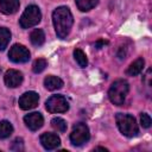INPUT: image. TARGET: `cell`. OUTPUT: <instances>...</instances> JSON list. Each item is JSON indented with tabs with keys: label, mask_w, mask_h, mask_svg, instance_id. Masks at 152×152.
Masks as SVG:
<instances>
[{
	"label": "cell",
	"mask_w": 152,
	"mask_h": 152,
	"mask_svg": "<svg viewBox=\"0 0 152 152\" xmlns=\"http://www.w3.org/2000/svg\"><path fill=\"white\" fill-rule=\"evenodd\" d=\"M52 21H53L56 34L63 39L70 33L74 19H72V14H71L70 10L65 6H61L53 11Z\"/></svg>",
	"instance_id": "cell-1"
},
{
	"label": "cell",
	"mask_w": 152,
	"mask_h": 152,
	"mask_svg": "<svg viewBox=\"0 0 152 152\" xmlns=\"http://www.w3.org/2000/svg\"><path fill=\"white\" fill-rule=\"evenodd\" d=\"M128 90H129V86H128L127 81L118 80L110 86V88L108 90V97H109L110 102L114 103L115 106H121L125 102Z\"/></svg>",
	"instance_id": "cell-2"
},
{
	"label": "cell",
	"mask_w": 152,
	"mask_h": 152,
	"mask_svg": "<svg viewBox=\"0 0 152 152\" xmlns=\"http://www.w3.org/2000/svg\"><path fill=\"white\" fill-rule=\"evenodd\" d=\"M115 120H116V125H118L120 132L124 135H126L128 138H132V137H135L138 134L139 128H138L135 119L132 115L118 113L116 116H115Z\"/></svg>",
	"instance_id": "cell-3"
},
{
	"label": "cell",
	"mask_w": 152,
	"mask_h": 152,
	"mask_svg": "<svg viewBox=\"0 0 152 152\" xmlns=\"http://www.w3.org/2000/svg\"><path fill=\"white\" fill-rule=\"evenodd\" d=\"M40 19H42V13L39 7L36 5H30L21 14L19 24L23 28H30L32 26H36L40 21Z\"/></svg>",
	"instance_id": "cell-4"
},
{
	"label": "cell",
	"mask_w": 152,
	"mask_h": 152,
	"mask_svg": "<svg viewBox=\"0 0 152 152\" xmlns=\"http://www.w3.org/2000/svg\"><path fill=\"white\" fill-rule=\"evenodd\" d=\"M89 138H90L89 128L83 122L76 124L72 128V132L70 133V141L75 146H81V145L86 144L89 140Z\"/></svg>",
	"instance_id": "cell-5"
},
{
	"label": "cell",
	"mask_w": 152,
	"mask_h": 152,
	"mask_svg": "<svg viewBox=\"0 0 152 152\" xmlns=\"http://www.w3.org/2000/svg\"><path fill=\"white\" fill-rule=\"evenodd\" d=\"M45 107L50 113H64L69 109V103L64 96L52 95L45 102Z\"/></svg>",
	"instance_id": "cell-6"
},
{
	"label": "cell",
	"mask_w": 152,
	"mask_h": 152,
	"mask_svg": "<svg viewBox=\"0 0 152 152\" xmlns=\"http://www.w3.org/2000/svg\"><path fill=\"white\" fill-rule=\"evenodd\" d=\"M8 58L14 63H25L30 59V51L21 44H14L8 52Z\"/></svg>",
	"instance_id": "cell-7"
},
{
	"label": "cell",
	"mask_w": 152,
	"mask_h": 152,
	"mask_svg": "<svg viewBox=\"0 0 152 152\" xmlns=\"http://www.w3.org/2000/svg\"><path fill=\"white\" fill-rule=\"evenodd\" d=\"M38 101H39V95L36 91H26L19 99V107L24 110H28L37 107Z\"/></svg>",
	"instance_id": "cell-8"
},
{
	"label": "cell",
	"mask_w": 152,
	"mask_h": 152,
	"mask_svg": "<svg viewBox=\"0 0 152 152\" xmlns=\"http://www.w3.org/2000/svg\"><path fill=\"white\" fill-rule=\"evenodd\" d=\"M24 121H25V125H26L31 131H37V129H39V128L43 126V124H44V119H43L42 114L38 113V112H33V113H30V114L25 115Z\"/></svg>",
	"instance_id": "cell-9"
},
{
	"label": "cell",
	"mask_w": 152,
	"mask_h": 152,
	"mask_svg": "<svg viewBox=\"0 0 152 152\" xmlns=\"http://www.w3.org/2000/svg\"><path fill=\"white\" fill-rule=\"evenodd\" d=\"M40 144L45 150H55L59 146L61 139L55 133H43L40 135Z\"/></svg>",
	"instance_id": "cell-10"
},
{
	"label": "cell",
	"mask_w": 152,
	"mask_h": 152,
	"mask_svg": "<svg viewBox=\"0 0 152 152\" xmlns=\"http://www.w3.org/2000/svg\"><path fill=\"white\" fill-rule=\"evenodd\" d=\"M23 82V74L18 70L14 69H10L6 71L5 74V83L7 87L11 88H17Z\"/></svg>",
	"instance_id": "cell-11"
},
{
	"label": "cell",
	"mask_w": 152,
	"mask_h": 152,
	"mask_svg": "<svg viewBox=\"0 0 152 152\" xmlns=\"http://www.w3.org/2000/svg\"><path fill=\"white\" fill-rule=\"evenodd\" d=\"M19 0H0V11L4 14H13L19 10Z\"/></svg>",
	"instance_id": "cell-12"
},
{
	"label": "cell",
	"mask_w": 152,
	"mask_h": 152,
	"mask_svg": "<svg viewBox=\"0 0 152 152\" xmlns=\"http://www.w3.org/2000/svg\"><path fill=\"white\" fill-rule=\"evenodd\" d=\"M44 86L48 90H57L63 87V81L57 76H48L44 80Z\"/></svg>",
	"instance_id": "cell-13"
},
{
	"label": "cell",
	"mask_w": 152,
	"mask_h": 152,
	"mask_svg": "<svg viewBox=\"0 0 152 152\" xmlns=\"http://www.w3.org/2000/svg\"><path fill=\"white\" fill-rule=\"evenodd\" d=\"M144 64H145V62H144V59H142L141 57H140V58H137V59L128 66V69L126 70V74L129 75V76H137V75L140 74L141 70L144 69Z\"/></svg>",
	"instance_id": "cell-14"
},
{
	"label": "cell",
	"mask_w": 152,
	"mask_h": 152,
	"mask_svg": "<svg viewBox=\"0 0 152 152\" xmlns=\"http://www.w3.org/2000/svg\"><path fill=\"white\" fill-rule=\"evenodd\" d=\"M30 40L34 46H40L43 45L44 40H45V34L44 31L40 28H34L31 33H30Z\"/></svg>",
	"instance_id": "cell-15"
},
{
	"label": "cell",
	"mask_w": 152,
	"mask_h": 152,
	"mask_svg": "<svg viewBox=\"0 0 152 152\" xmlns=\"http://www.w3.org/2000/svg\"><path fill=\"white\" fill-rule=\"evenodd\" d=\"M75 2L80 11L87 12V11H90L91 8H94L97 5L99 0H75Z\"/></svg>",
	"instance_id": "cell-16"
},
{
	"label": "cell",
	"mask_w": 152,
	"mask_h": 152,
	"mask_svg": "<svg viewBox=\"0 0 152 152\" xmlns=\"http://www.w3.org/2000/svg\"><path fill=\"white\" fill-rule=\"evenodd\" d=\"M11 40V31L6 27H0V50H5Z\"/></svg>",
	"instance_id": "cell-17"
},
{
	"label": "cell",
	"mask_w": 152,
	"mask_h": 152,
	"mask_svg": "<svg viewBox=\"0 0 152 152\" xmlns=\"http://www.w3.org/2000/svg\"><path fill=\"white\" fill-rule=\"evenodd\" d=\"M12 132H13V126L11 125L10 121H6V120L0 121V139H5L10 137Z\"/></svg>",
	"instance_id": "cell-18"
},
{
	"label": "cell",
	"mask_w": 152,
	"mask_h": 152,
	"mask_svg": "<svg viewBox=\"0 0 152 152\" xmlns=\"http://www.w3.org/2000/svg\"><path fill=\"white\" fill-rule=\"evenodd\" d=\"M74 58H75V61L77 62V64H78L81 68H86V66L88 65L87 56H86V53H84L81 49H75V50H74Z\"/></svg>",
	"instance_id": "cell-19"
},
{
	"label": "cell",
	"mask_w": 152,
	"mask_h": 152,
	"mask_svg": "<svg viewBox=\"0 0 152 152\" xmlns=\"http://www.w3.org/2000/svg\"><path fill=\"white\" fill-rule=\"evenodd\" d=\"M51 126L57 131V132H65L66 131V122L62 118H53L51 120Z\"/></svg>",
	"instance_id": "cell-20"
},
{
	"label": "cell",
	"mask_w": 152,
	"mask_h": 152,
	"mask_svg": "<svg viewBox=\"0 0 152 152\" xmlns=\"http://www.w3.org/2000/svg\"><path fill=\"white\" fill-rule=\"evenodd\" d=\"M46 66H48V62H46L44 58H38V59L34 61V63H33V65H32V70H33V72L39 74V72H42Z\"/></svg>",
	"instance_id": "cell-21"
},
{
	"label": "cell",
	"mask_w": 152,
	"mask_h": 152,
	"mask_svg": "<svg viewBox=\"0 0 152 152\" xmlns=\"http://www.w3.org/2000/svg\"><path fill=\"white\" fill-rule=\"evenodd\" d=\"M11 150L17 151V152L23 151L24 150V140L21 138H15L11 144Z\"/></svg>",
	"instance_id": "cell-22"
},
{
	"label": "cell",
	"mask_w": 152,
	"mask_h": 152,
	"mask_svg": "<svg viewBox=\"0 0 152 152\" xmlns=\"http://www.w3.org/2000/svg\"><path fill=\"white\" fill-rule=\"evenodd\" d=\"M140 122H141V126L144 127V128H148L150 126H151V118H150V115L148 114H146V113H142L141 115H140Z\"/></svg>",
	"instance_id": "cell-23"
},
{
	"label": "cell",
	"mask_w": 152,
	"mask_h": 152,
	"mask_svg": "<svg viewBox=\"0 0 152 152\" xmlns=\"http://www.w3.org/2000/svg\"><path fill=\"white\" fill-rule=\"evenodd\" d=\"M108 44V42L107 40H103V39H100V40H97L94 45H95V48L96 49H101V48H103L104 45H107Z\"/></svg>",
	"instance_id": "cell-24"
}]
</instances>
